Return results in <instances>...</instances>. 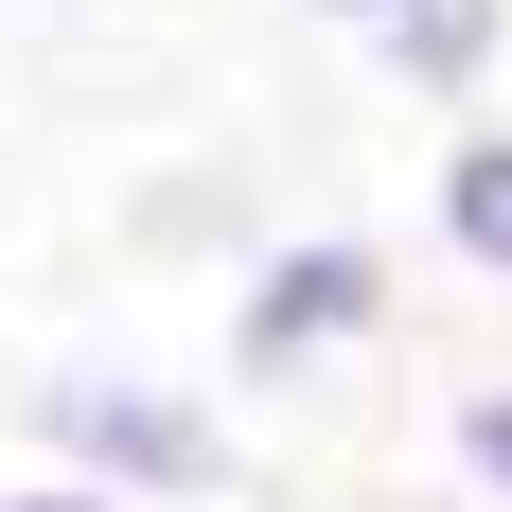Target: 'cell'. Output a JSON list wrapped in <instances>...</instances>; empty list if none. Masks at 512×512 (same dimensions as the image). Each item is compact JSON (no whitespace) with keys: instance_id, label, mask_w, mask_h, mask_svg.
Segmentation results:
<instances>
[{"instance_id":"6da1fadb","label":"cell","mask_w":512,"mask_h":512,"mask_svg":"<svg viewBox=\"0 0 512 512\" xmlns=\"http://www.w3.org/2000/svg\"><path fill=\"white\" fill-rule=\"evenodd\" d=\"M36 477H89L124 512H195L248 460H230V407L212 389H177L142 354H71V371H36Z\"/></svg>"},{"instance_id":"8992f818","label":"cell","mask_w":512,"mask_h":512,"mask_svg":"<svg viewBox=\"0 0 512 512\" xmlns=\"http://www.w3.org/2000/svg\"><path fill=\"white\" fill-rule=\"evenodd\" d=\"M0 512H124V495H89V477H0Z\"/></svg>"},{"instance_id":"5b68a950","label":"cell","mask_w":512,"mask_h":512,"mask_svg":"<svg viewBox=\"0 0 512 512\" xmlns=\"http://www.w3.org/2000/svg\"><path fill=\"white\" fill-rule=\"evenodd\" d=\"M442 477H460L477 512H512V371H477L460 407H442Z\"/></svg>"},{"instance_id":"3957f363","label":"cell","mask_w":512,"mask_h":512,"mask_svg":"<svg viewBox=\"0 0 512 512\" xmlns=\"http://www.w3.org/2000/svg\"><path fill=\"white\" fill-rule=\"evenodd\" d=\"M318 36H354L389 89H424V106H477L512 71V0H318Z\"/></svg>"},{"instance_id":"7a4b0ae2","label":"cell","mask_w":512,"mask_h":512,"mask_svg":"<svg viewBox=\"0 0 512 512\" xmlns=\"http://www.w3.org/2000/svg\"><path fill=\"white\" fill-rule=\"evenodd\" d=\"M371 336H389V248H371V230H283V248H248V283H230V371H248V389H318V371H354Z\"/></svg>"},{"instance_id":"277c9868","label":"cell","mask_w":512,"mask_h":512,"mask_svg":"<svg viewBox=\"0 0 512 512\" xmlns=\"http://www.w3.org/2000/svg\"><path fill=\"white\" fill-rule=\"evenodd\" d=\"M424 230H442L460 283H512V124H460L424 159Z\"/></svg>"}]
</instances>
